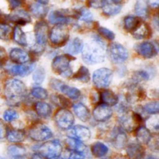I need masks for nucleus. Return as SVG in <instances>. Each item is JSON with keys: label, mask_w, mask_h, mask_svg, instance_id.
<instances>
[{"label": "nucleus", "mask_w": 159, "mask_h": 159, "mask_svg": "<svg viewBox=\"0 0 159 159\" xmlns=\"http://www.w3.org/2000/svg\"><path fill=\"white\" fill-rule=\"evenodd\" d=\"M51 99L57 107H61V109H67L71 106L70 101L66 97L62 96V95H52L51 97Z\"/></svg>", "instance_id": "4c0bfd02"}, {"label": "nucleus", "mask_w": 159, "mask_h": 159, "mask_svg": "<svg viewBox=\"0 0 159 159\" xmlns=\"http://www.w3.org/2000/svg\"><path fill=\"white\" fill-rule=\"evenodd\" d=\"M82 59L89 65H96L105 60L107 47L99 39H93L84 45L82 51Z\"/></svg>", "instance_id": "f257e3e1"}, {"label": "nucleus", "mask_w": 159, "mask_h": 159, "mask_svg": "<svg viewBox=\"0 0 159 159\" xmlns=\"http://www.w3.org/2000/svg\"><path fill=\"white\" fill-rule=\"evenodd\" d=\"M73 60H75V58L69 54L57 56L52 61L53 71L62 77H70L72 75V70L70 63Z\"/></svg>", "instance_id": "20e7f679"}, {"label": "nucleus", "mask_w": 159, "mask_h": 159, "mask_svg": "<svg viewBox=\"0 0 159 159\" xmlns=\"http://www.w3.org/2000/svg\"><path fill=\"white\" fill-rule=\"evenodd\" d=\"M36 1L38 3H40V4H42V5H47L48 2H49L50 0H36Z\"/></svg>", "instance_id": "6e6d98bb"}, {"label": "nucleus", "mask_w": 159, "mask_h": 159, "mask_svg": "<svg viewBox=\"0 0 159 159\" xmlns=\"http://www.w3.org/2000/svg\"><path fill=\"white\" fill-rule=\"evenodd\" d=\"M9 57L12 62L18 65H23L29 61L27 53L20 48H12L9 52Z\"/></svg>", "instance_id": "412c9836"}, {"label": "nucleus", "mask_w": 159, "mask_h": 159, "mask_svg": "<svg viewBox=\"0 0 159 159\" xmlns=\"http://www.w3.org/2000/svg\"><path fill=\"white\" fill-rule=\"evenodd\" d=\"M49 39L53 46H63L68 41L69 30L65 25H57L50 32Z\"/></svg>", "instance_id": "423d86ee"}, {"label": "nucleus", "mask_w": 159, "mask_h": 159, "mask_svg": "<svg viewBox=\"0 0 159 159\" xmlns=\"http://www.w3.org/2000/svg\"><path fill=\"white\" fill-rule=\"evenodd\" d=\"M102 12L105 15L109 16H112L117 15L121 11L122 7H121L120 5H116L114 4V3L109 2L108 0H107V2L102 7Z\"/></svg>", "instance_id": "e433bc0d"}, {"label": "nucleus", "mask_w": 159, "mask_h": 159, "mask_svg": "<svg viewBox=\"0 0 159 159\" xmlns=\"http://www.w3.org/2000/svg\"><path fill=\"white\" fill-rule=\"evenodd\" d=\"M59 91L63 93L64 94L66 95L69 98H71V99H77L81 96L80 90L78 89L75 87H71L68 85H65L63 82H62L60 88H59Z\"/></svg>", "instance_id": "2f4dec72"}, {"label": "nucleus", "mask_w": 159, "mask_h": 159, "mask_svg": "<svg viewBox=\"0 0 159 159\" xmlns=\"http://www.w3.org/2000/svg\"><path fill=\"white\" fill-rule=\"evenodd\" d=\"M134 10L138 17L146 19L148 16V3L147 0H138L134 6Z\"/></svg>", "instance_id": "7c9ffc66"}, {"label": "nucleus", "mask_w": 159, "mask_h": 159, "mask_svg": "<svg viewBox=\"0 0 159 159\" xmlns=\"http://www.w3.org/2000/svg\"><path fill=\"white\" fill-rule=\"evenodd\" d=\"M54 120L57 127L62 130H69L73 126L75 118L72 113L67 109H61L56 113Z\"/></svg>", "instance_id": "9d476101"}, {"label": "nucleus", "mask_w": 159, "mask_h": 159, "mask_svg": "<svg viewBox=\"0 0 159 159\" xmlns=\"http://www.w3.org/2000/svg\"><path fill=\"white\" fill-rule=\"evenodd\" d=\"M30 10L32 15L37 18H43L48 14V9L44 5L40 3H33L30 6Z\"/></svg>", "instance_id": "c9c22d12"}, {"label": "nucleus", "mask_w": 159, "mask_h": 159, "mask_svg": "<svg viewBox=\"0 0 159 159\" xmlns=\"http://www.w3.org/2000/svg\"><path fill=\"white\" fill-rule=\"evenodd\" d=\"M31 95L34 98L40 100L46 99L48 96V91L45 89L41 88V87H34L31 90Z\"/></svg>", "instance_id": "ea45409f"}, {"label": "nucleus", "mask_w": 159, "mask_h": 159, "mask_svg": "<svg viewBox=\"0 0 159 159\" xmlns=\"http://www.w3.org/2000/svg\"><path fill=\"white\" fill-rule=\"evenodd\" d=\"M7 20L17 25H26L30 23L31 18L27 12L22 9L16 10L7 16Z\"/></svg>", "instance_id": "a211bd4d"}, {"label": "nucleus", "mask_w": 159, "mask_h": 159, "mask_svg": "<svg viewBox=\"0 0 159 159\" xmlns=\"http://www.w3.org/2000/svg\"><path fill=\"white\" fill-rule=\"evenodd\" d=\"M107 0H88V5L89 7L94 9H99L104 6Z\"/></svg>", "instance_id": "09e8293b"}, {"label": "nucleus", "mask_w": 159, "mask_h": 159, "mask_svg": "<svg viewBox=\"0 0 159 159\" xmlns=\"http://www.w3.org/2000/svg\"><path fill=\"white\" fill-rule=\"evenodd\" d=\"M112 2L114 3V4H116V5H120L121 2H122L123 0H111Z\"/></svg>", "instance_id": "4d7b16f0"}, {"label": "nucleus", "mask_w": 159, "mask_h": 159, "mask_svg": "<svg viewBox=\"0 0 159 159\" xmlns=\"http://www.w3.org/2000/svg\"><path fill=\"white\" fill-rule=\"evenodd\" d=\"M69 138H75L80 141H86L91 138V131L88 127L82 125L71 127L68 132Z\"/></svg>", "instance_id": "4468645a"}, {"label": "nucleus", "mask_w": 159, "mask_h": 159, "mask_svg": "<svg viewBox=\"0 0 159 159\" xmlns=\"http://www.w3.org/2000/svg\"><path fill=\"white\" fill-rule=\"evenodd\" d=\"M145 159H158L156 158V157H154V156H152V155H149V156L146 157Z\"/></svg>", "instance_id": "13d9d810"}, {"label": "nucleus", "mask_w": 159, "mask_h": 159, "mask_svg": "<svg viewBox=\"0 0 159 159\" xmlns=\"http://www.w3.org/2000/svg\"><path fill=\"white\" fill-rule=\"evenodd\" d=\"M127 155L130 159H143L145 155L144 148L139 143H130L126 146Z\"/></svg>", "instance_id": "6ab92c4d"}, {"label": "nucleus", "mask_w": 159, "mask_h": 159, "mask_svg": "<svg viewBox=\"0 0 159 159\" xmlns=\"http://www.w3.org/2000/svg\"><path fill=\"white\" fill-rule=\"evenodd\" d=\"M141 22L142 21L139 17L134 16H127L124 20V29L127 32L133 33L141 24Z\"/></svg>", "instance_id": "c85d7f7f"}, {"label": "nucleus", "mask_w": 159, "mask_h": 159, "mask_svg": "<svg viewBox=\"0 0 159 159\" xmlns=\"http://www.w3.org/2000/svg\"><path fill=\"white\" fill-rule=\"evenodd\" d=\"M150 79V75L148 71H144V70H140V71H136L134 75V79L136 82H139L141 81L148 80Z\"/></svg>", "instance_id": "de8ad7c7"}, {"label": "nucleus", "mask_w": 159, "mask_h": 159, "mask_svg": "<svg viewBox=\"0 0 159 159\" xmlns=\"http://www.w3.org/2000/svg\"><path fill=\"white\" fill-rule=\"evenodd\" d=\"M46 72H45L44 68L42 67H39L34 71V75H33V80L35 83L41 84L44 81Z\"/></svg>", "instance_id": "79ce46f5"}, {"label": "nucleus", "mask_w": 159, "mask_h": 159, "mask_svg": "<svg viewBox=\"0 0 159 159\" xmlns=\"http://www.w3.org/2000/svg\"><path fill=\"white\" fill-rule=\"evenodd\" d=\"M6 59V50L2 48V47H0V65H2L5 62Z\"/></svg>", "instance_id": "603ef678"}, {"label": "nucleus", "mask_w": 159, "mask_h": 159, "mask_svg": "<svg viewBox=\"0 0 159 159\" xmlns=\"http://www.w3.org/2000/svg\"><path fill=\"white\" fill-rule=\"evenodd\" d=\"M151 5H152L153 7L157 8L158 6V2H159V0H151Z\"/></svg>", "instance_id": "5fc2aeb1"}, {"label": "nucleus", "mask_w": 159, "mask_h": 159, "mask_svg": "<svg viewBox=\"0 0 159 159\" xmlns=\"http://www.w3.org/2000/svg\"><path fill=\"white\" fill-rule=\"evenodd\" d=\"M93 117L98 122H105L113 115V110L109 106L105 104L98 105L93 110Z\"/></svg>", "instance_id": "f3484780"}, {"label": "nucleus", "mask_w": 159, "mask_h": 159, "mask_svg": "<svg viewBox=\"0 0 159 159\" xmlns=\"http://www.w3.org/2000/svg\"><path fill=\"white\" fill-rule=\"evenodd\" d=\"M34 110L37 116L41 118H48L52 113V108L48 103L44 102H37L34 105Z\"/></svg>", "instance_id": "a878e982"}, {"label": "nucleus", "mask_w": 159, "mask_h": 159, "mask_svg": "<svg viewBox=\"0 0 159 159\" xmlns=\"http://www.w3.org/2000/svg\"><path fill=\"white\" fill-rule=\"evenodd\" d=\"M90 151H91L92 155L95 158H103L107 155V153L109 152V148L103 143L96 142L92 144Z\"/></svg>", "instance_id": "cd10ccee"}, {"label": "nucleus", "mask_w": 159, "mask_h": 159, "mask_svg": "<svg viewBox=\"0 0 159 159\" xmlns=\"http://www.w3.org/2000/svg\"><path fill=\"white\" fill-rule=\"evenodd\" d=\"M19 118V113L16 110L9 109L6 110L3 114V119L6 122H12Z\"/></svg>", "instance_id": "c03bdc74"}, {"label": "nucleus", "mask_w": 159, "mask_h": 159, "mask_svg": "<svg viewBox=\"0 0 159 159\" xmlns=\"http://www.w3.org/2000/svg\"><path fill=\"white\" fill-rule=\"evenodd\" d=\"M6 133H7V130H6V125L4 122L0 120V141L6 138Z\"/></svg>", "instance_id": "3c124183"}, {"label": "nucleus", "mask_w": 159, "mask_h": 159, "mask_svg": "<svg viewBox=\"0 0 159 159\" xmlns=\"http://www.w3.org/2000/svg\"><path fill=\"white\" fill-rule=\"evenodd\" d=\"M26 150L20 144H13L8 147L7 155L10 159H23L26 157Z\"/></svg>", "instance_id": "4be33fe9"}, {"label": "nucleus", "mask_w": 159, "mask_h": 159, "mask_svg": "<svg viewBox=\"0 0 159 159\" xmlns=\"http://www.w3.org/2000/svg\"><path fill=\"white\" fill-rule=\"evenodd\" d=\"M84 43L82 39L79 37H75L66 43L65 47V51L67 53V54H69V55L79 54L82 51Z\"/></svg>", "instance_id": "aec40b11"}, {"label": "nucleus", "mask_w": 159, "mask_h": 159, "mask_svg": "<svg viewBox=\"0 0 159 159\" xmlns=\"http://www.w3.org/2000/svg\"><path fill=\"white\" fill-rule=\"evenodd\" d=\"M36 154L45 159H59L61 155V144L58 140H52L35 148Z\"/></svg>", "instance_id": "7ed1b4c3"}, {"label": "nucleus", "mask_w": 159, "mask_h": 159, "mask_svg": "<svg viewBox=\"0 0 159 159\" xmlns=\"http://www.w3.org/2000/svg\"><path fill=\"white\" fill-rule=\"evenodd\" d=\"M135 51L139 55L144 58H152L158 54V48L154 43L151 42L145 41L137 44L135 46Z\"/></svg>", "instance_id": "f8f14e48"}, {"label": "nucleus", "mask_w": 159, "mask_h": 159, "mask_svg": "<svg viewBox=\"0 0 159 159\" xmlns=\"http://www.w3.org/2000/svg\"><path fill=\"white\" fill-rule=\"evenodd\" d=\"M132 34H133L134 37L137 40H142V39L150 37V36L152 35V30L148 23L141 22V24Z\"/></svg>", "instance_id": "5701e85b"}, {"label": "nucleus", "mask_w": 159, "mask_h": 159, "mask_svg": "<svg viewBox=\"0 0 159 159\" xmlns=\"http://www.w3.org/2000/svg\"><path fill=\"white\" fill-rule=\"evenodd\" d=\"M23 159H42V158L40 156V155L35 153V154H34V155H30V156H29V157H25V158H23Z\"/></svg>", "instance_id": "864d4df0"}, {"label": "nucleus", "mask_w": 159, "mask_h": 159, "mask_svg": "<svg viewBox=\"0 0 159 159\" xmlns=\"http://www.w3.org/2000/svg\"><path fill=\"white\" fill-rule=\"evenodd\" d=\"M2 16V11L0 10V18H1V16Z\"/></svg>", "instance_id": "bf43d9fd"}, {"label": "nucleus", "mask_w": 159, "mask_h": 159, "mask_svg": "<svg viewBox=\"0 0 159 159\" xmlns=\"http://www.w3.org/2000/svg\"><path fill=\"white\" fill-rule=\"evenodd\" d=\"M143 109H144V111L148 114L157 115L159 112L158 101H152V102H148Z\"/></svg>", "instance_id": "a19ab883"}, {"label": "nucleus", "mask_w": 159, "mask_h": 159, "mask_svg": "<svg viewBox=\"0 0 159 159\" xmlns=\"http://www.w3.org/2000/svg\"><path fill=\"white\" fill-rule=\"evenodd\" d=\"M109 57L115 64H121L128 59L129 53L125 47L118 43H113L108 49Z\"/></svg>", "instance_id": "1a4fd4ad"}, {"label": "nucleus", "mask_w": 159, "mask_h": 159, "mask_svg": "<svg viewBox=\"0 0 159 159\" xmlns=\"http://www.w3.org/2000/svg\"><path fill=\"white\" fill-rule=\"evenodd\" d=\"M11 33V28L6 23H0V40H8Z\"/></svg>", "instance_id": "49530a36"}, {"label": "nucleus", "mask_w": 159, "mask_h": 159, "mask_svg": "<svg viewBox=\"0 0 159 159\" xmlns=\"http://www.w3.org/2000/svg\"><path fill=\"white\" fill-rule=\"evenodd\" d=\"M35 63H25L23 65H12L8 68V71L12 75L24 77L30 74L35 69Z\"/></svg>", "instance_id": "dca6fc26"}, {"label": "nucleus", "mask_w": 159, "mask_h": 159, "mask_svg": "<svg viewBox=\"0 0 159 159\" xmlns=\"http://www.w3.org/2000/svg\"><path fill=\"white\" fill-rule=\"evenodd\" d=\"M6 138L11 143H20L24 140L25 132L23 130H10L6 133Z\"/></svg>", "instance_id": "72a5a7b5"}, {"label": "nucleus", "mask_w": 159, "mask_h": 159, "mask_svg": "<svg viewBox=\"0 0 159 159\" xmlns=\"http://www.w3.org/2000/svg\"><path fill=\"white\" fill-rule=\"evenodd\" d=\"M112 144L116 149H123L128 144V138L124 130L119 127L114 128L112 131L111 138H110Z\"/></svg>", "instance_id": "ddd939ff"}, {"label": "nucleus", "mask_w": 159, "mask_h": 159, "mask_svg": "<svg viewBox=\"0 0 159 159\" xmlns=\"http://www.w3.org/2000/svg\"><path fill=\"white\" fill-rule=\"evenodd\" d=\"M0 159H6V158H3V157H2V156H0Z\"/></svg>", "instance_id": "052dcab7"}, {"label": "nucleus", "mask_w": 159, "mask_h": 159, "mask_svg": "<svg viewBox=\"0 0 159 159\" xmlns=\"http://www.w3.org/2000/svg\"><path fill=\"white\" fill-rule=\"evenodd\" d=\"M86 155L77 151L68 150L63 159H85Z\"/></svg>", "instance_id": "37998d69"}, {"label": "nucleus", "mask_w": 159, "mask_h": 159, "mask_svg": "<svg viewBox=\"0 0 159 159\" xmlns=\"http://www.w3.org/2000/svg\"><path fill=\"white\" fill-rule=\"evenodd\" d=\"M75 79L80 82L87 83L90 80V74L89 69L85 66H81L80 68L77 71V72L73 75Z\"/></svg>", "instance_id": "58836bf2"}, {"label": "nucleus", "mask_w": 159, "mask_h": 159, "mask_svg": "<svg viewBox=\"0 0 159 159\" xmlns=\"http://www.w3.org/2000/svg\"><path fill=\"white\" fill-rule=\"evenodd\" d=\"M11 9H16L23 4V0H8Z\"/></svg>", "instance_id": "8fccbe9b"}, {"label": "nucleus", "mask_w": 159, "mask_h": 159, "mask_svg": "<svg viewBox=\"0 0 159 159\" xmlns=\"http://www.w3.org/2000/svg\"><path fill=\"white\" fill-rule=\"evenodd\" d=\"M73 16L78 20L83 21L85 23H91L93 20V16L92 12L86 8H81L75 12Z\"/></svg>", "instance_id": "f704fd0d"}, {"label": "nucleus", "mask_w": 159, "mask_h": 159, "mask_svg": "<svg viewBox=\"0 0 159 159\" xmlns=\"http://www.w3.org/2000/svg\"><path fill=\"white\" fill-rule=\"evenodd\" d=\"M73 110L78 118L83 122H87L89 120H90L91 114H90L89 110L87 108L86 106H85L82 102H78L75 104L73 106Z\"/></svg>", "instance_id": "393cba45"}, {"label": "nucleus", "mask_w": 159, "mask_h": 159, "mask_svg": "<svg viewBox=\"0 0 159 159\" xmlns=\"http://www.w3.org/2000/svg\"><path fill=\"white\" fill-rule=\"evenodd\" d=\"M48 20H49L50 23L56 25V26L57 25H66L72 21L69 14L63 10L52 11L48 16Z\"/></svg>", "instance_id": "2eb2a0df"}, {"label": "nucleus", "mask_w": 159, "mask_h": 159, "mask_svg": "<svg viewBox=\"0 0 159 159\" xmlns=\"http://www.w3.org/2000/svg\"><path fill=\"white\" fill-rule=\"evenodd\" d=\"M12 37H13L14 41L18 43V44H20V46H27L28 43L26 35L20 26H16L14 27L13 32H12Z\"/></svg>", "instance_id": "473e14b6"}, {"label": "nucleus", "mask_w": 159, "mask_h": 159, "mask_svg": "<svg viewBox=\"0 0 159 159\" xmlns=\"http://www.w3.org/2000/svg\"><path fill=\"white\" fill-rule=\"evenodd\" d=\"M65 143L68 146V150L77 151V152H82V153H85L86 155L87 148L82 141L72 138H68L65 140Z\"/></svg>", "instance_id": "c756f323"}, {"label": "nucleus", "mask_w": 159, "mask_h": 159, "mask_svg": "<svg viewBox=\"0 0 159 159\" xmlns=\"http://www.w3.org/2000/svg\"><path fill=\"white\" fill-rule=\"evenodd\" d=\"M98 32L102 37H104L107 40H113L115 39L114 33L110 30L107 29V28L100 26V27L98 28Z\"/></svg>", "instance_id": "a18cd8bd"}, {"label": "nucleus", "mask_w": 159, "mask_h": 159, "mask_svg": "<svg viewBox=\"0 0 159 159\" xmlns=\"http://www.w3.org/2000/svg\"><path fill=\"white\" fill-rule=\"evenodd\" d=\"M136 138L138 143L141 144H148L152 138L150 130L144 126H140L136 129Z\"/></svg>", "instance_id": "b1692460"}, {"label": "nucleus", "mask_w": 159, "mask_h": 159, "mask_svg": "<svg viewBox=\"0 0 159 159\" xmlns=\"http://www.w3.org/2000/svg\"><path fill=\"white\" fill-rule=\"evenodd\" d=\"M113 73L111 69L107 68H99L93 75V82L95 86L99 89L107 88L111 84Z\"/></svg>", "instance_id": "0eeeda50"}, {"label": "nucleus", "mask_w": 159, "mask_h": 159, "mask_svg": "<svg viewBox=\"0 0 159 159\" xmlns=\"http://www.w3.org/2000/svg\"><path fill=\"white\" fill-rule=\"evenodd\" d=\"M100 99L102 101L103 104L109 106V107H113L117 105L119 102V98L118 96L110 90H104L100 95Z\"/></svg>", "instance_id": "bb28decb"}, {"label": "nucleus", "mask_w": 159, "mask_h": 159, "mask_svg": "<svg viewBox=\"0 0 159 159\" xmlns=\"http://www.w3.org/2000/svg\"><path fill=\"white\" fill-rule=\"evenodd\" d=\"M34 35H35L37 45L44 47L48 42V25L45 21H38L34 26Z\"/></svg>", "instance_id": "9b49d317"}, {"label": "nucleus", "mask_w": 159, "mask_h": 159, "mask_svg": "<svg viewBox=\"0 0 159 159\" xmlns=\"http://www.w3.org/2000/svg\"><path fill=\"white\" fill-rule=\"evenodd\" d=\"M29 137L34 141L43 142L48 141L53 137L51 129L43 124H37L33 126L28 132Z\"/></svg>", "instance_id": "6e6552de"}, {"label": "nucleus", "mask_w": 159, "mask_h": 159, "mask_svg": "<svg viewBox=\"0 0 159 159\" xmlns=\"http://www.w3.org/2000/svg\"><path fill=\"white\" fill-rule=\"evenodd\" d=\"M5 95L9 105L18 106L24 100L26 96V87L19 79H9L5 84Z\"/></svg>", "instance_id": "f03ea898"}, {"label": "nucleus", "mask_w": 159, "mask_h": 159, "mask_svg": "<svg viewBox=\"0 0 159 159\" xmlns=\"http://www.w3.org/2000/svg\"><path fill=\"white\" fill-rule=\"evenodd\" d=\"M143 121L142 116L138 113H129L128 110L121 113L119 123L124 130L132 132L138 128V125Z\"/></svg>", "instance_id": "39448f33"}]
</instances>
